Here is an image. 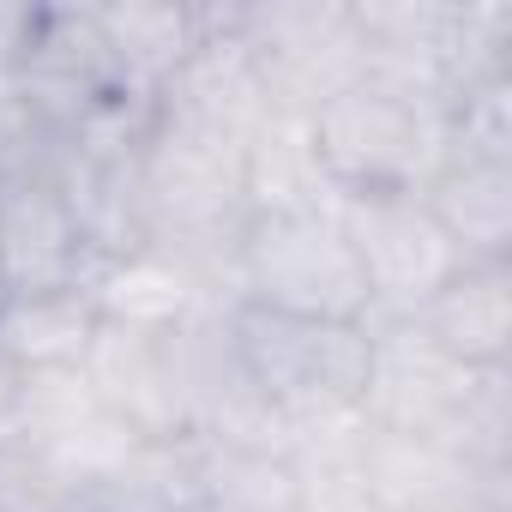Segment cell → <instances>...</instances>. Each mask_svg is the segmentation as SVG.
Returning a JSON list of instances; mask_svg holds the SVG:
<instances>
[{
	"mask_svg": "<svg viewBox=\"0 0 512 512\" xmlns=\"http://www.w3.org/2000/svg\"><path fill=\"white\" fill-rule=\"evenodd\" d=\"M229 338L247 368V386L278 416L284 434L332 428L362 416V380H368V326L350 320H308V314H272L235 302Z\"/></svg>",
	"mask_w": 512,
	"mask_h": 512,
	"instance_id": "1",
	"label": "cell"
},
{
	"mask_svg": "<svg viewBox=\"0 0 512 512\" xmlns=\"http://www.w3.org/2000/svg\"><path fill=\"white\" fill-rule=\"evenodd\" d=\"M320 169L338 199H374V193H422L440 163L452 157L446 145V109L368 85L356 79L332 103L308 115Z\"/></svg>",
	"mask_w": 512,
	"mask_h": 512,
	"instance_id": "2",
	"label": "cell"
},
{
	"mask_svg": "<svg viewBox=\"0 0 512 512\" xmlns=\"http://www.w3.org/2000/svg\"><path fill=\"white\" fill-rule=\"evenodd\" d=\"M235 290L241 302L272 314L368 326V284L338 223V205L247 217L235 235Z\"/></svg>",
	"mask_w": 512,
	"mask_h": 512,
	"instance_id": "3",
	"label": "cell"
},
{
	"mask_svg": "<svg viewBox=\"0 0 512 512\" xmlns=\"http://www.w3.org/2000/svg\"><path fill=\"white\" fill-rule=\"evenodd\" d=\"M235 37L278 115H314L362 79V31L350 0H260L235 7Z\"/></svg>",
	"mask_w": 512,
	"mask_h": 512,
	"instance_id": "4",
	"label": "cell"
},
{
	"mask_svg": "<svg viewBox=\"0 0 512 512\" xmlns=\"http://www.w3.org/2000/svg\"><path fill=\"white\" fill-rule=\"evenodd\" d=\"M139 187L151 211V241H217L247 223L241 145L151 115L139 145Z\"/></svg>",
	"mask_w": 512,
	"mask_h": 512,
	"instance_id": "5",
	"label": "cell"
},
{
	"mask_svg": "<svg viewBox=\"0 0 512 512\" xmlns=\"http://www.w3.org/2000/svg\"><path fill=\"white\" fill-rule=\"evenodd\" d=\"M338 223L368 284V320H416L434 302V290L464 266V253L428 217L422 193L338 199Z\"/></svg>",
	"mask_w": 512,
	"mask_h": 512,
	"instance_id": "6",
	"label": "cell"
},
{
	"mask_svg": "<svg viewBox=\"0 0 512 512\" xmlns=\"http://www.w3.org/2000/svg\"><path fill=\"white\" fill-rule=\"evenodd\" d=\"M488 368H464L446 356L416 320H368V380H362V422L380 434H434L452 440L476 380Z\"/></svg>",
	"mask_w": 512,
	"mask_h": 512,
	"instance_id": "7",
	"label": "cell"
},
{
	"mask_svg": "<svg viewBox=\"0 0 512 512\" xmlns=\"http://www.w3.org/2000/svg\"><path fill=\"white\" fill-rule=\"evenodd\" d=\"M7 85L61 139H73L91 115H103L115 97L133 91L121 79V67H115V55H109V43L97 31L91 7H37L31 43H25V55H19V67H13Z\"/></svg>",
	"mask_w": 512,
	"mask_h": 512,
	"instance_id": "8",
	"label": "cell"
},
{
	"mask_svg": "<svg viewBox=\"0 0 512 512\" xmlns=\"http://www.w3.org/2000/svg\"><path fill=\"white\" fill-rule=\"evenodd\" d=\"M362 464L380 512H512V470H482L434 434L368 428Z\"/></svg>",
	"mask_w": 512,
	"mask_h": 512,
	"instance_id": "9",
	"label": "cell"
},
{
	"mask_svg": "<svg viewBox=\"0 0 512 512\" xmlns=\"http://www.w3.org/2000/svg\"><path fill=\"white\" fill-rule=\"evenodd\" d=\"M199 19H205V37H199L193 55L157 85V115L247 145L253 127L272 115V103H266L260 73H253L247 49H241V37H235V7H199Z\"/></svg>",
	"mask_w": 512,
	"mask_h": 512,
	"instance_id": "10",
	"label": "cell"
},
{
	"mask_svg": "<svg viewBox=\"0 0 512 512\" xmlns=\"http://www.w3.org/2000/svg\"><path fill=\"white\" fill-rule=\"evenodd\" d=\"M85 380L97 386V398L133 434H145V440H187L169 332H133V326L103 320L91 350H85Z\"/></svg>",
	"mask_w": 512,
	"mask_h": 512,
	"instance_id": "11",
	"label": "cell"
},
{
	"mask_svg": "<svg viewBox=\"0 0 512 512\" xmlns=\"http://www.w3.org/2000/svg\"><path fill=\"white\" fill-rule=\"evenodd\" d=\"M91 253L61 199V181H25L0 193V296L85 290Z\"/></svg>",
	"mask_w": 512,
	"mask_h": 512,
	"instance_id": "12",
	"label": "cell"
},
{
	"mask_svg": "<svg viewBox=\"0 0 512 512\" xmlns=\"http://www.w3.org/2000/svg\"><path fill=\"white\" fill-rule=\"evenodd\" d=\"M416 326L464 368H506L512 356V260H464Z\"/></svg>",
	"mask_w": 512,
	"mask_h": 512,
	"instance_id": "13",
	"label": "cell"
},
{
	"mask_svg": "<svg viewBox=\"0 0 512 512\" xmlns=\"http://www.w3.org/2000/svg\"><path fill=\"white\" fill-rule=\"evenodd\" d=\"M422 205L464 260H512V163L446 157Z\"/></svg>",
	"mask_w": 512,
	"mask_h": 512,
	"instance_id": "14",
	"label": "cell"
},
{
	"mask_svg": "<svg viewBox=\"0 0 512 512\" xmlns=\"http://www.w3.org/2000/svg\"><path fill=\"white\" fill-rule=\"evenodd\" d=\"M91 302L103 320L133 326V332H175L187 314L211 308L193 284V272L175 260L163 241H145L139 253H121V260L91 272Z\"/></svg>",
	"mask_w": 512,
	"mask_h": 512,
	"instance_id": "15",
	"label": "cell"
},
{
	"mask_svg": "<svg viewBox=\"0 0 512 512\" xmlns=\"http://www.w3.org/2000/svg\"><path fill=\"white\" fill-rule=\"evenodd\" d=\"M241 187H247V217L338 205V193H332V181L320 169L308 115H278V109L253 127V139L241 145Z\"/></svg>",
	"mask_w": 512,
	"mask_h": 512,
	"instance_id": "16",
	"label": "cell"
},
{
	"mask_svg": "<svg viewBox=\"0 0 512 512\" xmlns=\"http://www.w3.org/2000/svg\"><path fill=\"white\" fill-rule=\"evenodd\" d=\"M91 13H97V31L115 55L121 79L145 97H157V85L205 37L199 7H181V0H109V7H91Z\"/></svg>",
	"mask_w": 512,
	"mask_h": 512,
	"instance_id": "17",
	"label": "cell"
},
{
	"mask_svg": "<svg viewBox=\"0 0 512 512\" xmlns=\"http://www.w3.org/2000/svg\"><path fill=\"white\" fill-rule=\"evenodd\" d=\"M103 314L91 290H31L0 296V356L25 374L43 368H85V350L97 338Z\"/></svg>",
	"mask_w": 512,
	"mask_h": 512,
	"instance_id": "18",
	"label": "cell"
},
{
	"mask_svg": "<svg viewBox=\"0 0 512 512\" xmlns=\"http://www.w3.org/2000/svg\"><path fill=\"white\" fill-rule=\"evenodd\" d=\"M368 422H332L290 434V476H296V512H380L368 464H362Z\"/></svg>",
	"mask_w": 512,
	"mask_h": 512,
	"instance_id": "19",
	"label": "cell"
},
{
	"mask_svg": "<svg viewBox=\"0 0 512 512\" xmlns=\"http://www.w3.org/2000/svg\"><path fill=\"white\" fill-rule=\"evenodd\" d=\"M199 452V506L211 512H296V476L284 446L193 440Z\"/></svg>",
	"mask_w": 512,
	"mask_h": 512,
	"instance_id": "20",
	"label": "cell"
},
{
	"mask_svg": "<svg viewBox=\"0 0 512 512\" xmlns=\"http://www.w3.org/2000/svg\"><path fill=\"white\" fill-rule=\"evenodd\" d=\"M446 145L452 157L476 163H512V73H488L446 109Z\"/></svg>",
	"mask_w": 512,
	"mask_h": 512,
	"instance_id": "21",
	"label": "cell"
},
{
	"mask_svg": "<svg viewBox=\"0 0 512 512\" xmlns=\"http://www.w3.org/2000/svg\"><path fill=\"white\" fill-rule=\"evenodd\" d=\"M67 157V139L49 133L13 85H0V193H13L25 181H55Z\"/></svg>",
	"mask_w": 512,
	"mask_h": 512,
	"instance_id": "22",
	"label": "cell"
},
{
	"mask_svg": "<svg viewBox=\"0 0 512 512\" xmlns=\"http://www.w3.org/2000/svg\"><path fill=\"white\" fill-rule=\"evenodd\" d=\"M79 488L61 482L25 440L0 446V512H73Z\"/></svg>",
	"mask_w": 512,
	"mask_h": 512,
	"instance_id": "23",
	"label": "cell"
},
{
	"mask_svg": "<svg viewBox=\"0 0 512 512\" xmlns=\"http://www.w3.org/2000/svg\"><path fill=\"white\" fill-rule=\"evenodd\" d=\"M31 25H37V7L25 0H0V79H13L25 43H31Z\"/></svg>",
	"mask_w": 512,
	"mask_h": 512,
	"instance_id": "24",
	"label": "cell"
},
{
	"mask_svg": "<svg viewBox=\"0 0 512 512\" xmlns=\"http://www.w3.org/2000/svg\"><path fill=\"white\" fill-rule=\"evenodd\" d=\"M25 440V368L0 356V446Z\"/></svg>",
	"mask_w": 512,
	"mask_h": 512,
	"instance_id": "25",
	"label": "cell"
}]
</instances>
